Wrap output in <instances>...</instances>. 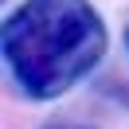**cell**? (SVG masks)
I'll return each mask as SVG.
<instances>
[{"instance_id":"obj_1","label":"cell","mask_w":129,"mask_h":129,"mask_svg":"<svg viewBox=\"0 0 129 129\" xmlns=\"http://www.w3.org/2000/svg\"><path fill=\"white\" fill-rule=\"evenodd\" d=\"M4 67L20 94L55 102L110 51V27L90 0H20L0 27Z\"/></svg>"},{"instance_id":"obj_2","label":"cell","mask_w":129,"mask_h":129,"mask_svg":"<svg viewBox=\"0 0 129 129\" xmlns=\"http://www.w3.org/2000/svg\"><path fill=\"white\" fill-rule=\"evenodd\" d=\"M121 39H125V51H129V24H125V31H121Z\"/></svg>"},{"instance_id":"obj_3","label":"cell","mask_w":129,"mask_h":129,"mask_svg":"<svg viewBox=\"0 0 129 129\" xmlns=\"http://www.w3.org/2000/svg\"><path fill=\"white\" fill-rule=\"evenodd\" d=\"M47 129H63V125H47Z\"/></svg>"},{"instance_id":"obj_4","label":"cell","mask_w":129,"mask_h":129,"mask_svg":"<svg viewBox=\"0 0 129 129\" xmlns=\"http://www.w3.org/2000/svg\"><path fill=\"white\" fill-rule=\"evenodd\" d=\"M86 129H94V125H86Z\"/></svg>"}]
</instances>
